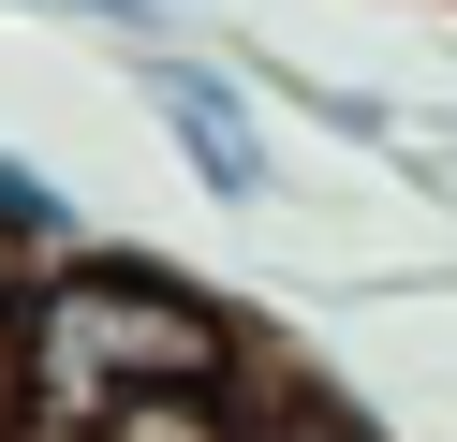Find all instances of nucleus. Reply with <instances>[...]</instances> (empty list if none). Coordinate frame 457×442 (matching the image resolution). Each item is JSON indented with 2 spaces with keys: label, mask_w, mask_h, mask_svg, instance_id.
Instances as JSON below:
<instances>
[{
  "label": "nucleus",
  "mask_w": 457,
  "mask_h": 442,
  "mask_svg": "<svg viewBox=\"0 0 457 442\" xmlns=\"http://www.w3.org/2000/svg\"><path fill=\"white\" fill-rule=\"evenodd\" d=\"M60 15H89V29H148V0H60Z\"/></svg>",
  "instance_id": "20e7f679"
},
{
  "label": "nucleus",
  "mask_w": 457,
  "mask_h": 442,
  "mask_svg": "<svg viewBox=\"0 0 457 442\" xmlns=\"http://www.w3.org/2000/svg\"><path fill=\"white\" fill-rule=\"evenodd\" d=\"M251 369L266 339L148 251H60L15 295V442H148L221 413Z\"/></svg>",
  "instance_id": "f257e3e1"
},
{
  "label": "nucleus",
  "mask_w": 457,
  "mask_h": 442,
  "mask_svg": "<svg viewBox=\"0 0 457 442\" xmlns=\"http://www.w3.org/2000/svg\"><path fill=\"white\" fill-rule=\"evenodd\" d=\"M0 251H30V265L74 251V206H60V177H45L30 147H0Z\"/></svg>",
  "instance_id": "7ed1b4c3"
},
{
  "label": "nucleus",
  "mask_w": 457,
  "mask_h": 442,
  "mask_svg": "<svg viewBox=\"0 0 457 442\" xmlns=\"http://www.w3.org/2000/svg\"><path fill=\"white\" fill-rule=\"evenodd\" d=\"M133 88H148L162 147L192 163V192H207V206H266V192H280V163H266V118H251V88L221 74V59H192V45H148V59H133Z\"/></svg>",
  "instance_id": "f03ea898"
}]
</instances>
